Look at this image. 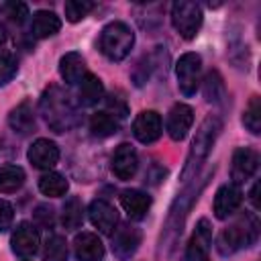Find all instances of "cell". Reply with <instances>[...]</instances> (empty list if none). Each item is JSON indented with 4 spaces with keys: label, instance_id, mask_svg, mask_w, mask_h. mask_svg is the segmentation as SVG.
<instances>
[{
    "label": "cell",
    "instance_id": "cell-1",
    "mask_svg": "<svg viewBox=\"0 0 261 261\" xmlns=\"http://www.w3.org/2000/svg\"><path fill=\"white\" fill-rule=\"evenodd\" d=\"M39 108H41V114H43L45 122L55 133L69 130L77 120V110H75L69 94H65L59 86H49L41 94Z\"/></svg>",
    "mask_w": 261,
    "mask_h": 261
},
{
    "label": "cell",
    "instance_id": "cell-2",
    "mask_svg": "<svg viewBox=\"0 0 261 261\" xmlns=\"http://www.w3.org/2000/svg\"><path fill=\"white\" fill-rule=\"evenodd\" d=\"M218 130H220V120L214 116V114H208L198 130H196V137L192 139V145H190V151H188V157H186V165L181 169V179L184 181H190L196 177L198 169L202 167V163L208 159L210 151H212V145L218 137Z\"/></svg>",
    "mask_w": 261,
    "mask_h": 261
},
{
    "label": "cell",
    "instance_id": "cell-3",
    "mask_svg": "<svg viewBox=\"0 0 261 261\" xmlns=\"http://www.w3.org/2000/svg\"><path fill=\"white\" fill-rule=\"evenodd\" d=\"M259 232V222L253 214H245L239 222H234L232 226L224 228L218 239H216V249L220 255H232L234 251H239L241 247H249L255 243Z\"/></svg>",
    "mask_w": 261,
    "mask_h": 261
},
{
    "label": "cell",
    "instance_id": "cell-4",
    "mask_svg": "<svg viewBox=\"0 0 261 261\" xmlns=\"http://www.w3.org/2000/svg\"><path fill=\"white\" fill-rule=\"evenodd\" d=\"M135 45V33L133 29L122 20H112L102 29L100 35V51L110 61L124 59Z\"/></svg>",
    "mask_w": 261,
    "mask_h": 261
},
{
    "label": "cell",
    "instance_id": "cell-5",
    "mask_svg": "<svg viewBox=\"0 0 261 261\" xmlns=\"http://www.w3.org/2000/svg\"><path fill=\"white\" fill-rule=\"evenodd\" d=\"M202 20H204V14H202V8L198 2L177 0L171 4V24L179 33L181 39L192 41L198 35Z\"/></svg>",
    "mask_w": 261,
    "mask_h": 261
},
{
    "label": "cell",
    "instance_id": "cell-6",
    "mask_svg": "<svg viewBox=\"0 0 261 261\" xmlns=\"http://www.w3.org/2000/svg\"><path fill=\"white\" fill-rule=\"evenodd\" d=\"M200 73H202V57L198 53H184L177 59L175 63L177 88L186 98L196 94L200 86Z\"/></svg>",
    "mask_w": 261,
    "mask_h": 261
},
{
    "label": "cell",
    "instance_id": "cell-7",
    "mask_svg": "<svg viewBox=\"0 0 261 261\" xmlns=\"http://www.w3.org/2000/svg\"><path fill=\"white\" fill-rule=\"evenodd\" d=\"M210 245H212V226H210L208 218H200L194 228V234L188 243L186 261H208Z\"/></svg>",
    "mask_w": 261,
    "mask_h": 261
},
{
    "label": "cell",
    "instance_id": "cell-8",
    "mask_svg": "<svg viewBox=\"0 0 261 261\" xmlns=\"http://www.w3.org/2000/svg\"><path fill=\"white\" fill-rule=\"evenodd\" d=\"M163 133V122H161V114L155 110H143L137 114L135 122H133V135L139 143H155Z\"/></svg>",
    "mask_w": 261,
    "mask_h": 261
},
{
    "label": "cell",
    "instance_id": "cell-9",
    "mask_svg": "<svg viewBox=\"0 0 261 261\" xmlns=\"http://www.w3.org/2000/svg\"><path fill=\"white\" fill-rule=\"evenodd\" d=\"M10 245H12V251L20 257H33L37 251H39V245H41V237H39V230L22 220L16 224L14 232H12V239H10Z\"/></svg>",
    "mask_w": 261,
    "mask_h": 261
},
{
    "label": "cell",
    "instance_id": "cell-10",
    "mask_svg": "<svg viewBox=\"0 0 261 261\" xmlns=\"http://www.w3.org/2000/svg\"><path fill=\"white\" fill-rule=\"evenodd\" d=\"M257 165H259L257 151H253L249 147H239L232 153V165H230L232 184H237V186L245 184L249 177H253V173L257 171Z\"/></svg>",
    "mask_w": 261,
    "mask_h": 261
},
{
    "label": "cell",
    "instance_id": "cell-11",
    "mask_svg": "<svg viewBox=\"0 0 261 261\" xmlns=\"http://www.w3.org/2000/svg\"><path fill=\"white\" fill-rule=\"evenodd\" d=\"M88 214H90V222L104 234H114L116 230V224H118V212L116 208L102 200V198H96L92 200L90 208H88Z\"/></svg>",
    "mask_w": 261,
    "mask_h": 261
},
{
    "label": "cell",
    "instance_id": "cell-12",
    "mask_svg": "<svg viewBox=\"0 0 261 261\" xmlns=\"http://www.w3.org/2000/svg\"><path fill=\"white\" fill-rule=\"evenodd\" d=\"M192 124H194V110H192V106L181 104V102L173 104L169 114H167V122H165L167 135L173 141H181V139H186V135L192 128Z\"/></svg>",
    "mask_w": 261,
    "mask_h": 261
},
{
    "label": "cell",
    "instance_id": "cell-13",
    "mask_svg": "<svg viewBox=\"0 0 261 261\" xmlns=\"http://www.w3.org/2000/svg\"><path fill=\"white\" fill-rule=\"evenodd\" d=\"M241 202H243V192H241V188L237 184H224V186H220L216 190V194H214V206H212L214 208V216L218 220L228 218L230 214L237 212V208L241 206Z\"/></svg>",
    "mask_w": 261,
    "mask_h": 261
},
{
    "label": "cell",
    "instance_id": "cell-14",
    "mask_svg": "<svg viewBox=\"0 0 261 261\" xmlns=\"http://www.w3.org/2000/svg\"><path fill=\"white\" fill-rule=\"evenodd\" d=\"M141 245V230L137 226L124 224L120 228L114 230V239H112V251L120 261H126L135 255V251Z\"/></svg>",
    "mask_w": 261,
    "mask_h": 261
},
{
    "label": "cell",
    "instance_id": "cell-15",
    "mask_svg": "<svg viewBox=\"0 0 261 261\" xmlns=\"http://www.w3.org/2000/svg\"><path fill=\"white\" fill-rule=\"evenodd\" d=\"M110 167H112V173L118 179H122V181L130 179L137 173V167H139V157H137L135 147L128 145V143L118 145L114 155H112V165Z\"/></svg>",
    "mask_w": 261,
    "mask_h": 261
},
{
    "label": "cell",
    "instance_id": "cell-16",
    "mask_svg": "<svg viewBox=\"0 0 261 261\" xmlns=\"http://www.w3.org/2000/svg\"><path fill=\"white\" fill-rule=\"evenodd\" d=\"M27 157H29L33 167H37V169H51L59 161V149L49 139H37L29 147Z\"/></svg>",
    "mask_w": 261,
    "mask_h": 261
},
{
    "label": "cell",
    "instance_id": "cell-17",
    "mask_svg": "<svg viewBox=\"0 0 261 261\" xmlns=\"http://www.w3.org/2000/svg\"><path fill=\"white\" fill-rule=\"evenodd\" d=\"M120 206L122 210L128 214V218L133 220H141L145 218V214L151 208V196H147L141 190H124L120 192Z\"/></svg>",
    "mask_w": 261,
    "mask_h": 261
},
{
    "label": "cell",
    "instance_id": "cell-18",
    "mask_svg": "<svg viewBox=\"0 0 261 261\" xmlns=\"http://www.w3.org/2000/svg\"><path fill=\"white\" fill-rule=\"evenodd\" d=\"M77 261H100L104 257V245L94 232H80L73 241Z\"/></svg>",
    "mask_w": 261,
    "mask_h": 261
},
{
    "label": "cell",
    "instance_id": "cell-19",
    "mask_svg": "<svg viewBox=\"0 0 261 261\" xmlns=\"http://www.w3.org/2000/svg\"><path fill=\"white\" fill-rule=\"evenodd\" d=\"M86 73V59L80 53L71 51L59 59V75L63 77L65 84H80Z\"/></svg>",
    "mask_w": 261,
    "mask_h": 261
},
{
    "label": "cell",
    "instance_id": "cell-20",
    "mask_svg": "<svg viewBox=\"0 0 261 261\" xmlns=\"http://www.w3.org/2000/svg\"><path fill=\"white\" fill-rule=\"evenodd\" d=\"M61 29V18L51 10H37L31 20V33L37 39H47Z\"/></svg>",
    "mask_w": 261,
    "mask_h": 261
},
{
    "label": "cell",
    "instance_id": "cell-21",
    "mask_svg": "<svg viewBox=\"0 0 261 261\" xmlns=\"http://www.w3.org/2000/svg\"><path fill=\"white\" fill-rule=\"evenodd\" d=\"M104 96V84L98 75L94 73H86L80 82V90H77V98H80V104L82 106H94L102 100Z\"/></svg>",
    "mask_w": 261,
    "mask_h": 261
},
{
    "label": "cell",
    "instance_id": "cell-22",
    "mask_svg": "<svg viewBox=\"0 0 261 261\" xmlns=\"http://www.w3.org/2000/svg\"><path fill=\"white\" fill-rule=\"evenodd\" d=\"M8 124L18 135H29L33 130V126H35V114H33V108H31V102L29 100L20 102L16 108L10 110Z\"/></svg>",
    "mask_w": 261,
    "mask_h": 261
},
{
    "label": "cell",
    "instance_id": "cell-23",
    "mask_svg": "<svg viewBox=\"0 0 261 261\" xmlns=\"http://www.w3.org/2000/svg\"><path fill=\"white\" fill-rule=\"evenodd\" d=\"M196 192H198L196 188H188V190L173 202V206H171V210H169V216H167V230L181 232L184 216H186V212H188V208H190V204H192Z\"/></svg>",
    "mask_w": 261,
    "mask_h": 261
},
{
    "label": "cell",
    "instance_id": "cell-24",
    "mask_svg": "<svg viewBox=\"0 0 261 261\" xmlns=\"http://www.w3.org/2000/svg\"><path fill=\"white\" fill-rule=\"evenodd\" d=\"M67 188H69V184H67V179H65L61 173L47 171V173H43V175L39 177V190H41V194H45V196H49V198H59V196H63V194L67 192Z\"/></svg>",
    "mask_w": 261,
    "mask_h": 261
},
{
    "label": "cell",
    "instance_id": "cell-25",
    "mask_svg": "<svg viewBox=\"0 0 261 261\" xmlns=\"http://www.w3.org/2000/svg\"><path fill=\"white\" fill-rule=\"evenodd\" d=\"M24 184V169L18 165H0V194H12Z\"/></svg>",
    "mask_w": 261,
    "mask_h": 261
},
{
    "label": "cell",
    "instance_id": "cell-26",
    "mask_svg": "<svg viewBox=\"0 0 261 261\" xmlns=\"http://www.w3.org/2000/svg\"><path fill=\"white\" fill-rule=\"evenodd\" d=\"M90 130L96 137H110L118 130V118L110 112H96L90 118Z\"/></svg>",
    "mask_w": 261,
    "mask_h": 261
},
{
    "label": "cell",
    "instance_id": "cell-27",
    "mask_svg": "<svg viewBox=\"0 0 261 261\" xmlns=\"http://www.w3.org/2000/svg\"><path fill=\"white\" fill-rule=\"evenodd\" d=\"M61 220H63V226L69 228V230H75V228L82 226V222H84V206H82V202H80L77 196H71L63 204Z\"/></svg>",
    "mask_w": 261,
    "mask_h": 261
},
{
    "label": "cell",
    "instance_id": "cell-28",
    "mask_svg": "<svg viewBox=\"0 0 261 261\" xmlns=\"http://www.w3.org/2000/svg\"><path fill=\"white\" fill-rule=\"evenodd\" d=\"M224 82L220 77V73L216 69L208 71L206 73V80H204V98L212 104H220L224 100Z\"/></svg>",
    "mask_w": 261,
    "mask_h": 261
},
{
    "label": "cell",
    "instance_id": "cell-29",
    "mask_svg": "<svg viewBox=\"0 0 261 261\" xmlns=\"http://www.w3.org/2000/svg\"><path fill=\"white\" fill-rule=\"evenodd\" d=\"M43 261H67V243L61 234H51L47 239Z\"/></svg>",
    "mask_w": 261,
    "mask_h": 261
},
{
    "label": "cell",
    "instance_id": "cell-30",
    "mask_svg": "<svg viewBox=\"0 0 261 261\" xmlns=\"http://www.w3.org/2000/svg\"><path fill=\"white\" fill-rule=\"evenodd\" d=\"M243 124L253 133V135H259L261 133V102H259V96H253L249 106L245 108L243 112Z\"/></svg>",
    "mask_w": 261,
    "mask_h": 261
},
{
    "label": "cell",
    "instance_id": "cell-31",
    "mask_svg": "<svg viewBox=\"0 0 261 261\" xmlns=\"http://www.w3.org/2000/svg\"><path fill=\"white\" fill-rule=\"evenodd\" d=\"M94 8H96V4L90 2V0H67V2L63 4L65 18H67L69 22H77V20H82V18L88 16Z\"/></svg>",
    "mask_w": 261,
    "mask_h": 261
},
{
    "label": "cell",
    "instance_id": "cell-32",
    "mask_svg": "<svg viewBox=\"0 0 261 261\" xmlns=\"http://www.w3.org/2000/svg\"><path fill=\"white\" fill-rule=\"evenodd\" d=\"M18 65H16V59L10 51H0V86L10 82L16 73Z\"/></svg>",
    "mask_w": 261,
    "mask_h": 261
},
{
    "label": "cell",
    "instance_id": "cell-33",
    "mask_svg": "<svg viewBox=\"0 0 261 261\" xmlns=\"http://www.w3.org/2000/svg\"><path fill=\"white\" fill-rule=\"evenodd\" d=\"M2 10L14 22H22L29 16V6L24 2H6V4H2Z\"/></svg>",
    "mask_w": 261,
    "mask_h": 261
},
{
    "label": "cell",
    "instance_id": "cell-34",
    "mask_svg": "<svg viewBox=\"0 0 261 261\" xmlns=\"http://www.w3.org/2000/svg\"><path fill=\"white\" fill-rule=\"evenodd\" d=\"M12 218H14V208H12V204L0 198V232L6 230V228H10Z\"/></svg>",
    "mask_w": 261,
    "mask_h": 261
},
{
    "label": "cell",
    "instance_id": "cell-35",
    "mask_svg": "<svg viewBox=\"0 0 261 261\" xmlns=\"http://www.w3.org/2000/svg\"><path fill=\"white\" fill-rule=\"evenodd\" d=\"M53 210L51 208H47V206H37V212H35V216L45 224V226H49V224H53V214H51Z\"/></svg>",
    "mask_w": 261,
    "mask_h": 261
},
{
    "label": "cell",
    "instance_id": "cell-36",
    "mask_svg": "<svg viewBox=\"0 0 261 261\" xmlns=\"http://www.w3.org/2000/svg\"><path fill=\"white\" fill-rule=\"evenodd\" d=\"M112 98H114V96H112ZM108 108H110V110H114V116H118V118L126 116V104H124L122 100H118V98L108 100Z\"/></svg>",
    "mask_w": 261,
    "mask_h": 261
},
{
    "label": "cell",
    "instance_id": "cell-37",
    "mask_svg": "<svg viewBox=\"0 0 261 261\" xmlns=\"http://www.w3.org/2000/svg\"><path fill=\"white\" fill-rule=\"evenodd\" d=\"M249 198H251L253 208H255V210H259V181L253 186V190H251V196H249Z\"/></svg>",
    "mask_w": 261,
    "mask_h": 261
},
{
    "label": "cell",
    "instance_id": "cell-38",
    "mask_svg": "<svg viewBox=\"0 0 261 261\" xmlns=\"http://www.w3.org/2000/svg\"><path fill=\"white\" fill-rule=\"evenodd\" d=\"M6 37H8V35H6V29H4V24H0V43H4Z\"/></svg>",
    "mask_w": 261,
    "mask_h": 261
}]
</instances>
